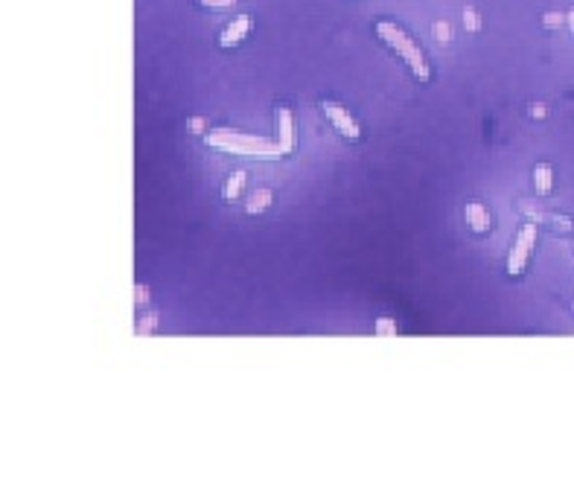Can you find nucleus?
I'll list each match as a JSON object with an SVG mask.
<instances>
[{"mask_svg":"<svg viewBox=\"0 0 574 492\" xmlns=\"http://www.w3.org/2000/svg\"><path fill=\"white\" fill-rule=\"evenodd\" d=\"M376 35H379L388 47H394V50L402 55V59L409 62L411 73H414L420 82H429V79H431V67H429V62H426L423 50H420V47L414 44V41L400 30L397 24H391V21H379V24H376Z\"/></svg>","mask_w":574,"mask_h":492,"instance_id":"nucleus-1","label":"nucleus"},{"mask_svg":"<svg viewBox=\"0 0 574 492\" xmlns=\"http://www.w3.org/2000/svg\"><path fill=\"white\" fill-rule=\"evenodd\" d=\"M210 146H216L222 152L231 154H260V158H277L283 154L280 143H269L262 137H248V134H236V131H213L207 137Z\"/></svg>","mask_w":574,"mask_h":492,"instance_id":"nucleus-2","label":"nucleus"},{"mask_svg":"<svg viewBox=\"0 0 574 492\" xmlns=\"http://www.w3.org/2000/svg\"><path fill=\"white\" fill-rule=\"evenodd\" d=\"M534 245H537V224L528 221V224H522V230H519V236H516V242H513L510 254H508V274L510 277H519L525 271Z\"/></svg>","mask_w":574,"mask_h":492,"instance_id":"nucleus-3","label":"nucleus"},{"mask_svg":"<svg viewBox=\"0 0 574 492\" xmlns=\"http://www.w3.org/2000/svg\"><path fill=\"white\" fill-rule=\"evenodd\" d=\"M324 114L332 120L335 131H339L341 137H347V140H359V137H361L359 122H356L353 117H350V111H344L339 102H324Z\"/></svg>","mask_w":574,"mask_h":492,"instance_id":"nucleus-4","label":"nucleus"},{"mask_svg":"<svg viewBox=\"0 0 574 492\" xmlns=\"http://www.w3.org/2000/svg\"><path fill=\"white\" fill-rule=\"evenodd\" d=\"M251 15H236L225 30H222V35H219V47L222 50H231V47H236V44H242L245 41V35L251 33Z\"/></svg>","mask_w":574,"mask_h":492,"instance_id":"nucleus-5","label":"nucleus"},{"mask_svg":"<svg viewBox=\"0 0 574 492\" xmlns=\"http://www.w3.org/2000/svg\"><path fill=\"white\" fill-rule=\"evenodd\" d=\"M274 122H277V143H280V149H283V154H289L292 146H295V122H292V111L277 105Z\"/></svg>","mask_w":574,"mask_h":492,"instance_id":"nucleus-6","label":"nucleus"},{"mask_svg":"<svg viewBox=\"0 0 574 492\" xmlns=\"http://www.w3.org/2000/svg\"><path fill=\"white\" fill-rule=\"evenodd\" d=\"M464 213H467V224H469L475 233H487L490 228H493V216H490V210L484 204L472 201V204H467Z\"/></svg>","mask_w":574,"mask_h":492,"instance_id":"nucleus-7","label":"nucleus"},{"mask_svg":"<svg viewBox=\"0 0 574 492\" xmlns=\"http://www.w3.org/2000/svg\"><path fill=\"white\" fill-rule=\"evenodd\" d=\"M271 190H254L251 192V199L245 201V210L251 216H257V213H262V210H269L271 207Z\"/></svg>","mask_w":574,"mask_h":492,"instance_id":"nucleus-8","label":"nucleus"},{"mask_svg":"<svg viewBox=\"0 0 574 492\" xmlns=\"http://www.w3.org/2000/svg\"><path fill=\"white\" fill-rule=\"evenodd\" d=\"M534 184H537V192L539 195H548L551 192V184H554V172L548 163H539L534 170Z\"/></svg>","mask_w":574,"mask_h":492,"instance_id":"nucleus-9","label":"nucleus"},{"mask_svg":"<svg viewBox=\"0 0 574 492\" xmlns=\"http://www.w3.org/2000/svg\"><path fill=\"white\" fill-rule=\"evenodd\" d=\"M242 187H245V172H242V170H236V172L228 178V184H225V199H228V201H236V199H240V192H242Z\"/></svg>","mask_w":574,"mask_h":492,"instance_id":"nucleus-10","label":"nucleus"},{"mask_svg":"<svg viewBox=\"0 0 574 492\" xmlns=\"http://www.w3.org/2000/svg\"><path fill=\"white\" fill-rule=\"evenodd\" d=\"M464 26L469 33H478L481 30V18H478V12L475 9H464Z\"/></svg>","mask_w":574,"mask_h":492,"instance_id":"nucleus-11","label":"nucleus"},{"mask_svg":"<svg viewBox=\"0 0 574 492\" xmlns=\"http://www.w3.org/2000/svg\"><path fill=\"white\" fill-rule=\"evenodd\" d=\"M563 24H566V18L559 15V12H548V15L542 18V26H545V30H557V26H563Z\"/></svg>","mask_w":574,"mask_h":492,"instance_id":"nucleus-12","label":"nucleus"},{"mask_svg":"<svg viewBox=\"0 0 574 492\" xmlns=\"http://www.w3.org/2000/svg\"><path fill=\"white\" fill-rule=\"evenodd\" d=\"M435 38H438V41H443V44H446V41L452 38V26L446 24V21H438V24H435Z\"/></svg>","mask_w":574,"mask_h":492,"instance_id":"nucleus-13","label":"nucleus"},{"mask_svg":"<svg viewBox=\"0 0 574 492\" xmlns=\"http://www.w3.org/2000/svg\"><path fill=\"white\" fill-rule=\"evenodd\" d=\"M376 332H379V335H394L397 332V323L388 320V318H382L379 323H376Z\"/></svg>","mask_w":574,"mask_h":492,"instance_id":"nucleus-14","label":"nucleus"},{"mask_svg":"<svg viewBox=\"0 0 574 492\" xmlns=\"http://www.w3.org/2000/svg\"><path fill=\"white\" fill-rule=\"evenodd\" d=\"M201 6H213V9H228V6H233L236 0H199Z\"/></svg>","mask_w":574,"mask_h":492,"instance_id":"nucleus-15","label":"nucleus"},{"mask_svg":"<svg viewBox=\"0 0 574 492\" xmlns=\"http://www.w3.org/2000/svg\"><path fill=\"white\" fill-rule=\"evenodd\" d=\"M134 300H137V303H146V300H149V289H146V286H137V289H134Z\"/></svg>","mask_w":574,"mask_h":492,"instance_id":"nucleus-16","label":"nucleus"},{"mask_svg":"<svg viewBox=\"0 0 574 492\" xmlns=\"http://www.w3.org/2000/svg\"><path fill=\"white\" fill-rule=\"evenodd\" d=\"M152 327H155V315H149V318H146L143 323H140V335H146V332H149Z\"/></svg>","mask_w":574,"mask_h":492,"instance_id":"nucleus-17","label":"nucleus"},{"mask_svg":"<svg viewBox=\"0 0 574 492\" xmlns=\"http://www.w3.org/2000/svg\"><path fill=\"white\" fill-rule=\"evenodd\" d=\"M530 117L542 120V117H545V105H539V102H537V105H530Z\"/></svg>","mask_w":574,"mask_h":492,"instance_id":"nucleus-18","label":"nucleus"},{"mask_svg":"<svg viewBox=\"0 0 574 492\" xmlns=\"http://www.w3.org/2000/svg\"><path fill=\"white\" fill-rule=\"evenodd\" d=\"M190 125H192V134H201V131H204V122H201L199 117H195V120H192Z\"/></svg>","mask_w":574,"mask_h":492,"instance_id":"nucleus-19","label":"nucleus"},{"mask_svg":"<svg viewBox=\"0 0 574 492\" xmlns=\"http://www.w3.org/2000/svg\"><path fill=\"white\" fill-rule=\"evenodd\" d=\"M568 26H571V33H574V9H568Z\"/></svg>","mask_w":574,"mask_h":492,"instance_id":"nucleus-20","label":"nucleus"}]
</instances>
